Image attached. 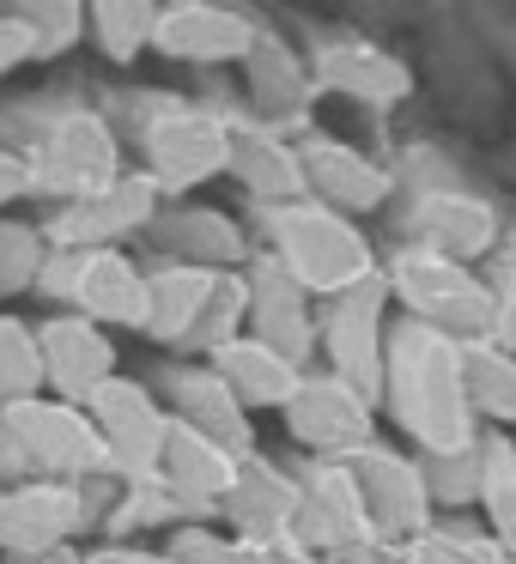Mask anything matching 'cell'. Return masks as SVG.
<instances>
[{"label":"cell","mask_w":516,"mask_h":564,"mask_svg":"<svg viewBox=\"0 0 516 564\" xmlns=\"http://www.w3.org/2000/svg\"><path fill=\"white\" fill-rule=\"evenodd\" d=\"M152 43L164 55H183V62H244L256 55V31L244 13L232 7H164Z\"/></svg>","instance_id":"14"},{"label":"cell","mask_w":516,"mask_h":564,"mask_svg":"<svg viewBox=\"0 0 516 564\" xmlns=\"http://www.w3.org/2000/svg\"><path fill=\"white\" fill-rule=\"evenodd\" d=\"M19 188H31V164L13 159V152H0V200H13Z\"/></svg>","instance_id":"39"},{"label":"cell","mask_w":516,"mask_h":564,"mask_svg":"<svg viewBox=\"0 0 516 564\" xmlns=\"http://www.w3.org/2000/svg\"><path fill=\"white\" fill-rule=\"evenodd\" d=\"M353 467V486L365 498V516H370V534H426L431 522V479L419 474L413 462H401L395 449H358L346 455Z\"/></svg>","instance_id":"7"},{"label":"cell","mask_w":516,"mask_h":564,"mask_svg":"<svg viewBox=\"0 0 516 564\" xmlns=\"http://www.w3.org/2000/svg\"><path fill=\"white\" fill-rule=\"evenodd\" d=\"M401 406V425L426 443L431 455H467L474 449V401H467L462 377V346L450 334L426 328V322H401L389 340V365H383Z\"/></svg>","instance_id":"1"},{"label":"cell","mask_w":516,"mask_h":564,"mask_svg":"<svg viewBox=\"0 0 516 564\" xmlns=\"http://www.w3.org/2000/svg\"><path fill=\"white\" fill-rule=\"evenodd\" d=\"M37 273V237L25 225H0V285H31Z\"/></svg>","instance_id":"34"},{"label":"cell","mask_w":516,"mask_h":564,"mask_svg":"<svg viewBox=\"0 0 516 564\" xmlns=\"http://www.w3.org/2000/svg\"><path fill=\"white\" fill-rule=\"evenodd\" d=\"M304 285L280 268V261H256L249 273V322H256V340H268L280 358H298L310 346V310H304Z\"/></svg>","instance_id":"19"},{"label":"cell","mask_w":516,"mask_h":564,"mask_svg":"<svg viewBox=\"0 0 516 564\" xmlns=\"http://www.w3.org/2000/svg\"><path fill=\"white\" fill-rule=\"evenodd\" d=\"M298 164H304V188H322V200H334V207H377L389 195V176L341 140H310Z\"/></svg>","instance_id":"22"},{"label":"cell","mask_w":516,"mask_h":564,"mask_svg":"<svg viewBox=\"0 0 516 564\" xmlns=\"http://www.w3.org/2000/svg\"><path fill=\"white\" fill-rule=\"evenodd\" d=\"M31 164V188H55V195H98V188H110L116 176V140L110 128L98 122V116H67V122H55L50 134H43V152Z\"/></svg>","instance_id":"6"},{"label":"cell","mask_w":516,"mask_h":564,"mask_svg":"<svg viewBox=\"0 0 516 564\" xmlns=\"http://www.w3.org/2000/svg\"><path fill=\"white\" fill-rule=\"evenodd\" d=\"M480 498L492 510L498 546L516 558V443H486V455H480Z\"/></svg>","instance_id":"29"},{"label":"cell","mask_w":516,"mask_h":564,"mask_svg":"<svg viewBox=\"0 0 516 564\" xmlns=\"http://www.w3.org/2000/svg\"><path fill=\"white\" fill-rule=\"evenodd\" d=\"M232 171L268 200H292L298 188H304V164H298V152H286L280 140L261 134V128H237V122H232Z\"/></svg>","instance_id":"26"},{"label":"cell","mask_w":516,"mask_h":564,"mask_svg":"<svg viewBox=\"0 0 516 564\" xmlns=\"http://www.w3.org/2000/svg\"><path fill=\"white\" fill-rule=\"evenodd\" d=\"M413 225L426 237L431 256L443 261H467V256H486L492 237H498V219H492L486 200L462 195V188H431L426 200L413 207Z\"/></svg>","instance_id":"17"},{"label":"cell","mask_w":516,"mask_h":564,"mask_svg":"<svg viewBox=\"0 0 516 564\" xmlns=\"http://www.w3.org/2000/svg\"><path fill=\"white\" fill-rule=\"evenodd\" d=\"M92 25H98L104 55L128 62V55H140V50L152 43V25H159V13H152V7H122V0H110V7H98V13H92Z\"/></svg>","instance_id":"30"},{"label":"cell","mask_w":516,"mask_h":564,"mask_svg":"<svg viewBox=\"0 0 516 564\" xmlns=\"http://www.w3.org/2000/svg\"><path fill=\"white\" fill-rule=\"evenodd\" d=\"M43 389V346L25 322L0 316V406L31 401Z\"/></svg>","instance_id":"28"},{"label":"cell","mask_w":516,"mask_h":564,"mask_svg":"<svg viewBox=\"0 0 516 564\" xmlns=\"http://www.w3.org/2000/svg\"><path fill=\"white\" fill-rule=\"evenodd\" d=\"M316 79L329 91H353V98H377V104H389L407 91V67L389 62L383 50H370V43H358V37L329 43V50L316 55Z\"/></svg>","instance_id":"25"},{"label":"cell","mask_w":516,"mask_h":564,"mask_svg":"<svg viewBox=\"0 0 516 564\" xmlns=\"http://www.w3.org/2000/svg\"><path fill=\"white\" fill-rule=\"evenodd\" d=\"M286 425L310 449H341V455L370 449V401L358 389H346L341 377H304V389L286 406Z\"/></svg>","instance_id":"11"},{"label":"cell","mask_w":516,"mask_h":564,"mask_svg":"<svg viewBox=\"0 0 516 564\" xmlns=\"http://www.w3.org/2000/svg\"><path fill=\"white\" fill-rule=\"evenodd\" d=\"M268 564H316V558H304V552H268Z\"/></svg>","instance_id":"41"},{"label":"cell","mask_w":516,"mask_h":564,"mask_svg":"<svg viewBox=\"0 0 516 564\" xmlns=\"http://www.w3.org/2000/svg\"><path fill=\"white\" fill-rule=\"evenodd\" d=\"M213 365H219L225 389L244 406H292V394L304 389L298 365L280 358L268 340H225L219 352H213Z\"/></svg>","instance_id":"21"},{"label":"cell","mask_w":516,"mask_h":564,"mask_svg":"<svg viewBox=\"0 0 516 564\" xmlns=\"http://www.w3.org/2000/svg\"><path fill=\"white\" fill-rule=\"evenodd\" d=\"M407 564H516L504 546H474L462 534H419Z\"/></svg>","instance_id":"33"},{"label":"cell","mask_w":516,"mask_h":564,"mask_svg":"<svg viewBox=\"0 0 516 564\" xmlns=\"http://www.w3.org/2000/svg\"><path fill=\"white\" fill-rule=\"evenodd\" d=\"M0 431L19 443L25 467H43V474H98V467H110V449H104L92 413L74 401H50V394L13 401L0 406Z\"/></svg>","instance_id":"4"},{"label":"cell","mask_w":516,"mask_h":564,"mask_svg":"<svg viewBox=\"0 0 516 564\" xmlns=\"http://www.w3.org/2000/svg\"><path fill=\"white\" fill-rule=\"evenodd\" d=\"M37 55V37H31L25 19H0V74H13L19 62Z\"/></svg>","instance_id":"37"},{"label":"cell","mask_w":516,"mask_h":564,"mask_svg":"<svg viewBox=\"0 0 516 564\" xmlns=\"http://www.w3.org/2000/svg\"><path fill=\"white\" fill-rule=\"evenodd\" d=\"M37 346H43V382H55V401H92V394L110 382V340H104L98 322L86 316H62L50 328H37Z\"/></svg>","instance_id":"12"},{"label":"cell","mask_w":516,"mask_h":564,"mask_svg":"<svg viewBox=\"0 0 516 564\" xmlns=\"http://www.w3.org/2000/svg\"><path fill=\"white\" fill-rule=\"evenodd\" d=\"M152 200H159V183L152 176H116L110 188L74 200V207L55 219V243L79 249V243H104L116 231H135V225L152 219Z\"/></svg>","instance_id":"16"},{"label":"cell","mask_w":516,"mask_h":564,"mask_svg":"<svg viewBox=\"0 0 516 564\" xmlns=\"http://www.w3.org/2000/svg\"><path fill=\"white\" fill-rule=\"evenodd\" d=\"M86 413H92V425H98L110 462L128 467V479L159 474V455H164V431H171V419L152 406V394L140 389V382L110 377V382H104V389L86 401Z\"/></svg>","instance_id":"8"},{"label":"cell","mask_w":516,"mask_h":564,"mask_svg":"<svg viewBox=\"0 0 516 564\" xmlns=\"http://www.w3.org/2000/svg\"><path fill=\"white\" fill-rule=\"evenodd\" d=\"M298 498H304V491L286 474H273L268 462H244L237 467V486L225 491V516L244 528L249 546L268 552V540H280L286 528L298 522Z\"/></svg>","instance_id":"18"},{"label":"cell","mask_w":516,"mask_h":564,"mask_svg":"<svg viewBox=\"0 0 516 564\" xmlns=\"http://www.w3.org/2000/svg\"><path fill=\"white\" fill-rule=\"evenodd\" d=\"M462 377H467V401H480L492 419L516 425V358L492 340H467L462 346Z\"/></svg>","instance_id":"27"},{"label":"cell","mask_w":516,"mask_h":564,"mask_svg":"<svg viewBox=\"0 0 516 564\" xmlns=\"http://www.w3.org/2000/svg\"><path fill=\"white\" fill-rule=\"evenodd\" d=\"M304 498H298V540H310V546H365L370 540V516H365V498H358L353 486V467H316V474L304 479Z\"/></svg>","instance_id":"13"},{"label":"cell","mask_w":516,"mask_h":564,"mask_svg":"<svg viewBox=\"0 0 516 564\" xmlns=\"http://www.w3.org/2000/svg\"><path fill=\"white\" fill-rule=\"evenodd\" d=\"M176 413H183L189 431H201V437L225 443L232 455L249 449V419H244V401H237L232 389H225L219 370H183L176 377Z\"/></svg>","instance_id":"24"},{"label":"cell","mask_w":516,"mask_h":564,"mask_svg":"<svg viewBox=\"0 0 516 564\" xmlns=\"http://www.w3.org/2000/svg\"><path fill=\"white\" fill-rule=\"evenodd\" d=\"M171 564H268V552L249 546V540H219L207 528H183Z\"/></svg>","instance_id":"32"},{"label":"cell","mask_w":516,"mask_h":564,"mask_svg":"<svg viewBox=\"0 0 516 564\" xmlns=\"http://www.w3.org/2000/svg\"><path fill=\"white\" fill-rule=\"evenodd\" d=\"M219 273L195 268V261H176V268L147 273V334L152 340H189L207 310V292Z\"/></svg>","instance_id":"23"},{"label":"cell","mask_w":516,"mask_h":564,"mask_svg":"<svg viewBox=\"0 0 516 564\" xmlns=\"http://www.w3.org/2000/svg\"><path fill=\"white\" fill-rule=\"evenodd\" d=\"M389 292L413 310V322H426V328H438V334L455 328V334H467V340H492V328H498V297L480 280H467L462 261H443V256H431V249L395 256Z\"/></svg>","instance_id":"3"},{"label":"cell","mask_w":516,"mask_h":564,"mask_svg":"<svg viewBox=\"0 0 516 564\" xmlns=\"http://www.w3.org/2000/svg\"><path fill=\"white\" fill-rule=\"evenodd\" d=\"M74 528H86V498L55 479H31V486L0 491V546L19 558H43L55 552Z\"/></svg>","instance_id":"10"},{"label":"cell","mask_w":516,"mask_h":564,"mask_svg":"<svg viewBox=\"0 0 516 564\" xmlns=\"http://www.w3.org/2000/svg\"><path fill=\"white\" fill-rule=\"evenodd\" d=\"M31 25V37H37V55L62 50V43L79 37V7H31V13H19Z\"/></svg>","instance_id":"35"},{"label":"cell","mask_w":516,"mask_h":564,"mask_svg":"<svg viewBox=\"0 0 516 564\" xmlns=\"http://www.w3.org/2000/svg\"><path fill=\"white\" fill-rule=\"evenodd\" d=\"M147 152H152V183L159 188L207 183L213 171H232V122L201 116V110L159 116L147 134Z\"/></svg>","instance_id":"9"},{"label":"cell","mask_w":516,"mask_h":564,"mask_svg":"<svg viewBox=\"0 0 516 564\" xmlns=\"http://www.w3.org/2000/svg\"><path fill=\"white\" fill-rule=\"evenodd\" d=\"M183 243H189V249H207V261L237 256V231H232L225 219H213V213H195V219H183Z\"/></svg>","instance_id":"36"},{"label":"cell","mask_w":516,"mask_h":564,"mask_svg":"<svg viewBox=\"0 0 516 564\" xmlns=\"http://www.w3.org/2000/svg\"><path fill=\"white\" fill-rule=\"evenodd\" d=\"M86 322H128V328H147V273L135 268L116 249H92L79 261V285H74Z\"/></svg>","instance_id":"20"},{"label":"cell","mask_w":516,"mask_h":564,"mask_svg":"<svg viewBox=\"0 0 516 564\" xmlns=\"http://www.w3.org/2000/svg\"><path fill=\"white\" fill-rule=\"evenodd\" d=\"M273 243H280V268L304 292H322V297H341L377 273L370 243L329 207H280L273 213Z\"/></svg>","instance_id":"2"},{"label":"cell","mask_w":516,"mask_h":564,"mask_svg":"<svg viewBox=\"0 0 516 564\" xmlns=\"http://www.w3.org/2000/svg\"><path fill=\"white\" fill-rule=\"evenodd\" d=\"M92 564H171V558H152V552H122V546H110V552H98Z\"/></svg>","instance_id":"40"},{"label":"cell","mask_w":516,"mask_h":564,"mask_svg":"<svg viewBox=\"0 0 516 564\" xmlns=\"http://www.w3.org/2000/svg\"><path fill=\"white\" fill-rule=\"evenodd\" d=\"M492 346H516V273L498 297V328H492Z\"/></svg>","instance_id":"38"},{"label":"cell","mask_w":516,"mask_h":564,"mask_svg":"<svg viewBox=\"0 0 516 564\" xmlns=\"http://www.w3.org/2000/svg\"><path fill=\"white\" fill-rule=\"evenodd\" d=\"M249 316V285L244 280H232V273H219L213 280V292H207V310H201V322H195V334L189 340H207L213 352H219L225 340H237V322Z\"/></svg>","instance_id":"31"},{"label":"cell","mask_w":516,"mask_h":564,"mask_svg":"<svg viewBox=\"0 0 516 564\" xmlns=\"http://www.w3.org/2000/svg\"><path fill=\"white\" fill-rule=\"evenodd\" d=\"M383 297H389V280L383 273H370V280H358L353 292H341L329 304V316H322V340H329V358H334V377L346 382V389H358L370 406H377L383 394Z\"/></svg>","instance_id":"5"},{"label":"cell","mask_w":516,"mask_h":564,"mask_svg":"<svg viewBox=\"0 0 516 564\" xmlns=\"http://www.w3.org/2000/svg\"><path fill=\"white\" fill-rule=\"evenodd\" d=\"M237 455L225 449V443L201 437V431H189L183 419H176L171 431H164V455H159V479L176 491L183 503H225V491L237 486Z\"/></svg>","instance_id":"15"}]
</instances>
